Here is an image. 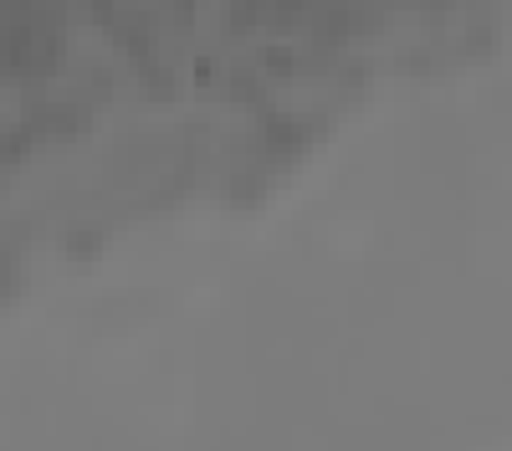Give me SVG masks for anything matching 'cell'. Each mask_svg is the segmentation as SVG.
<instances>
[{
  "instance_id": "1",
  "label": "cell",
  "mask_w": 512,
  "mask_h": 451,
  "mask_svg": "<svg viewBox=\"0 0 512 451\" xmlns=\"http://www.w3.org/2000/svg\"><path fill=\"white\" fill-rule=\"evenodd\" d=\"M6 277H16V257L0 246V298H6Z\"/></svg>"
}]
</instances>
